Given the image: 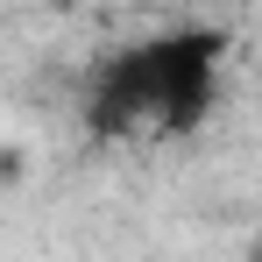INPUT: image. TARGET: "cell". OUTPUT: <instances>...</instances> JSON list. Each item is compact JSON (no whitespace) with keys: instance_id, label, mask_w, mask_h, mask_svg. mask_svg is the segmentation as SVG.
<instances>
[{"instance_id":"cell-1","label":"cell","mask_w":262,"mask_h":262,"mask_svg":"<svg viewBox=\"0 0 262 262\" xmlns=\"http://www.w3.org/2000/svg\"><path fill=\"white\" fill-rule=\"evenodd\" d=\"M220 92H227V36L206 21H170L92 64L85 128L106 142H177L220 114Z\"/></svg>"}]
</instances>
